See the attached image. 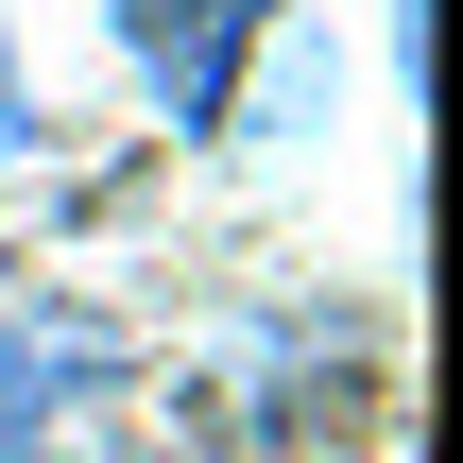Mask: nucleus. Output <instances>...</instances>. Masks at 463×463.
Returning <instances> with one entry per match:
<instances>
[{
	"label": "nucleus",
	"mask_w": 463,
	"mask_h": 463,
	"mask_svg": "<svg viewBox=\"0 0 463 463\" xmlns=\"http://www.w3.org/2000/svg\"><path fill=\"white\" fill-rule=\"evenodd\" d=\"M103 34H120V69H137L155 120L223 137V120H241V69H258V34H275V0H103Z\"/></svg>",
	"instance_id": "f257e3e1"
},
{
	"label": "nucleus",
	"mask_w": 463,
	"mask_h": 463,
	"mask_svg": "<svg viewBox=\"0 0 463 463\" xmlns=\"http://www.w3.org/2000/svg\"><path fill=\"white\" fill-rule=\"evenodd\" d=\"M0 463H52V361L0 326Z\"/></svg>",
	"instance_id": "f03ea898"
},
{
	"label": "nucleus",
	"mask_w": 463,
	"mask_h": 463,
	"mask_svg": "<svg viewBox=\"0 0 463 463\" xmlns=\"http://www.w3.org/2000/svg\"><path fill=\"white\" fill-rule=\"evenodd\" d=\"M17 137H34V86H17V52H0V172H17Z\"/></svg>",
	"instance_id": "7ed1b4c3"
}]
</instances>
